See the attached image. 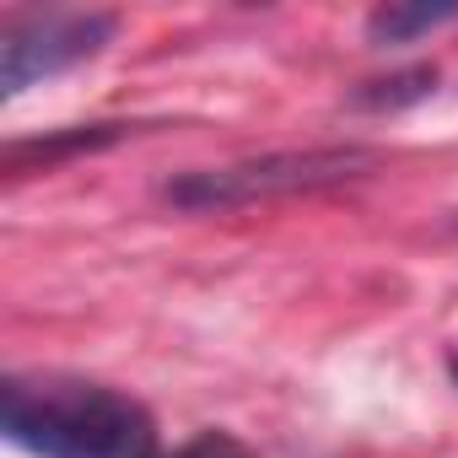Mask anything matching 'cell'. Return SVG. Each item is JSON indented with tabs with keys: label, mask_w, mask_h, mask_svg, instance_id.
I'll use <instances>...</instances> for the list:
<instances>
[{
	"label": "cell",
	"mask_w": 458,
	"mask_h": 458,
	"mask_svg": "<svg viewBox=\"0 0 458 458\" xmlns=\"http://www.w3.org/2000/svg\"><path fill=\"white\" fill-rule=\"evenodd\" d=\"M0 426L33 458H162L151 410L87 377H6Z\"/></svg>",
	"instance_id": "obj_1"
},
{
	"label": "cell",
	"mask_w": 458,
	"mask_h": 458,
	"mask_svg": "<svg viewBox=\"0 0 458 458\" xmlns=\"http://www.w3.org/2000/svg\"><path fill=\"white\" fill-rule=\"evenodd\" d=\"M372 167H377V151H367V146L270 151V157H249V162L183 173L162 189V199L178 210H243V205H265V199H286V194H318V189L367 178Z\"/></svg>",
	"instance_id": "obj_2"
},
{
	"label": "cell",
	"mask_w": 458,
	"mask_h": 458,
	"mask_svg": "<svg viewBox=\"0 0 458 458\" xmlns=\"http://www.w3.org/2000/svg\"><path fill=\"white\" fill-rule=\"evenodd\" d=\"M114 17L108 12H17L0 28V92L17 98L33 81L65 76L87 60L103 55V44L114 38Z\"/></svg>",
	"instance_id": "obj_3"
},
{
	"label": "cell",
	"mask_w": 458,
	"mask_h": 458,
	"mask_svg": "<svg viewBox=\"0 0 458 458\" xmlns=\"http://www.w3.org/2000/svg\"><path fill=\"white\" fill-rule=\"evenodd\" d=\"M130 124H76V130H60V135H44V140H12L6 146V173L22 178V173H49L55 162L65 157H81V151H103L114 140H124Z\"/></svg>",
	"instance_id": "obj_4"
},
{
	"label": "cell",
	"mask_w": 458,
	"mask_h": 458,
	"mask_svg": "<svg viewBox=\"0 0 458 458\" xmlns=\"http://www.w3.org/2000/svg\"><path fill=\"white\" fill-rule=\"evenodd\" d=\"M453 22H458V6H377L367 17V44L399 49V44H415V38L453 28Z\"/></svg>",
	"instance_id": "obj_5"
},
{
	"label": "cell",
	"mask_w": 458,
	"mask_h": 458,
	"mask_svg": "<svg viewBox=\"0 0 458 458\" xmlns=\"http://www.w3.org/2000/svg\"><path fill=\"white\" fill-rule=\"evenodd\" d=\"M431 87H437V71H431V65H415V71L367 81V87L356 92V103H361V108H404V103H420Z\"/></svg>",
	"instance_id": "obj_6"
},
{
	"label": "cell",
	"mask_w": 458,
	"mask_h": 458,
	"mask_svg": "<svg viewBox=\"0 0 458 458\" xmlns=\"http://www.w3.org/2000/svg\"><path fill=\"white\" fill-rule=\"evenodd\" d=\"M162 458H254L233 431H199V437H189L183 447H173V453H162Z\"/></svg>",
	"instance_id": "obj_7"
},
{
	"label": "cell",
	"mask_w": 458,
	"mask_h": 458,
	"mask_svg": "<svg viewBox=\"0 0 458 458\" xmlns=\"http://www.w3.org/2000/svg\"><path fill=\"white\" fill-rule=\"evenodd\" d=\"M447 372H453V383H458V351H453V356H447Z\"/></svg>",
	"instance_id": "obj_8"
}]
</instances>
